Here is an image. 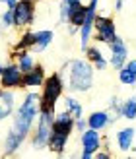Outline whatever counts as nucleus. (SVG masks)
Returning <instances> with one entry per match:
<instances>
[{"label":"nucleus","mask_w":136,"mask_h":159,"mask_svg":"<svg viewBox=\"0 0 136 159\" xmlns=\"http://www.w3.org/2000/svg\"><path fill=\"white\" fill-rule=\"evenodd\" d=\"M39 113H41V93L27 91L12 115V124L2 142L4 155H14L23 146V142L29 138L31 130H33Z\"/></svg>","instance_id":"obj_1"},{"label":"nucleus","mask_w":136,"mask_h":159,"mask_svg":"<svg viewBox=\"0 0 136 159\" xmlns=\"http://www.w3.org/2000/svg\"><path fill=\"white\" fill-rule=\"evenodd\" d=\"M62 72L66 74L64 84H68V91H72V93H86L93 87L95 68L90 60L74 58L62 66Z\"/></svg>","instance_id":"obj_2"},{"label":"nucleus","mask_w":136,"mask_h":159,"mask_svg":"<svg viewBox=\"0 0 136 159\" xmlns=\"http://www.w3.org/2000/svg\"><path fill=\"white\" fill-rule=\"evenodd\" d=\"M54 113H57V109H45V107H41V113H39L37 120H35L33 136H31V148L37 149V152L47 149L49 138H51V134H53Z\"/></svg>","instance_id":"obj_3"},{"label":"nucleus","mask_w":136,"mask_h":159,"mask_svg":"<svg viewBox=\"0 0 136 159\" xmlns=\"http://www.w3.org/2000/svg\"><path fill=\"white\" fill-rule=\"evenodd\" d=\"M64 78H62L60 72H53L51 76L45 78L43 82V91H41V107L45 109H54L57 107L59 99L64 93Z\"/></svg>","instance_id":"obj_4"},{"label":"nucleus","mask_w":136,"mask_h":159,"mask_svg":"<svg viewBox=\"0 0 136 159\" xmlns=\"http://www.w3.org/2000/svg\"><path fill=\"white\" fill-rule=\"evenodd\" d=\"M93 37L95 41H99L103 45H109L113 39L117 37V23L113 18L109 16H95V21H93Z\"/></svg>","instance_id":"obj_5"},{"label":"nucleus","mask_w":136,"mask_h":159,"mask_svg":"<svg viewBox=\"0 0 136 159\" xmlns=\"http://www.w3.org/2000/svg\"><path fill=\"white\" fill-rule=\"evenodd\" d=\"M80 144H82L80 157L82 159H91L95 155V152L103 148V136H101L99 130L86 128L84 132H80Z\"/></svg>","instance_id":"obj_6"},{"label":"nucleus","mask_w":136,"mask_h":159,"mask_svg":"<svg viewBox=\"0 0 136 159\" xmlns=\"http://www.w3.org/2000/svg\"><path fill=\"white\" fill-rule=\"evenodd\" d=\"M14 12V25L18 29H27L31 23L35 21V2H29V0H18V4L12 8Z\"/></svg>","instance_id":"obj_7"},{"label":"nucleus","mask_w":136,"mask_h":159,"mask_svg":"<svg viewBox=\"0 0 136 159\" xmlns=\"http://www.w3.org/2000/svg\"><path fill=\"white\" fill-rule=\"evenodd\" d=\"M107 47H109V52H111L109 58H107L109 60V66L113 68V70H121L126 64V60H129V47H126V43L117 35Z\"/></svg>","instance_id":"obj_8"},{"label":"nucleus","mask_w":136,"mask_h":159,"mask_svg":"<svg viewBox=\"0 0 136 159\" xmlns=\"http://www.w3.org/2000/svg\"><path fill=\"white\" fill-rule=\"evenodd\" d=\"M0 87L2 89H21L23 87V72L18 68L16 62L6 64L0 74Z\"/></svg>","instance_id":"obj_9"},{"label":"nucleus","mask_w":136,"mask_h":159,"mask_svg":"<svg viewBox=\"0 0 136 159\" xmlns=\"http://www.w3.org/2000/svg\"><path fill=\"white\" fill-rule=\"evenodd\" d=\"M95 16H97V8H93L87 4L86 8V18H84V23L80 25L78 29V35H80V49L86 51L90 47V41L93 37V21H95Z\"/></svg>","instance_id":"obj_10"},{"label":"nucleus","mask_w":136,"mask_h":159,"mask_svg":"<svg viewBox=\"0 0 136 159\" xmlns=\"http://www.w3.org/2000/svg\"><path fill=\"white\" fill-rule=\"evenodd\" d=\"M33 45H31V52L41 54L45 52L54 41V31L53 29H35L33 31Z\"/></svg>","instance_id":"obj_11"},{"label":"nucleus","mask_w":136,"mask_h":159,"mask_svg":"<svg viewBox=\"0 0 136 159\" xmlns=\"http://www.w3.org/2000/svg\"><path fill=\"white\" fill-rule=\"evenodd\" d=\"M115 142H117V148L121 149L123 153L132 152V146H134V142H136V128H134V126L121 128L115 134Z\"/></svg>","instance_id":"obj_12"},{"label":"nucleus","mask_w":136,"mask_h":159,"mask_svg":"<svg viewBox=\"0 0 136 159\" xmlns=\"http://www.w3.org/2000/svg\"><path fill=\"white\" fill-rule=\"evenodd\" d=\"M74 120L76 118L72 116L68 111H57L54 113V120H53V130H59V132H64V134H70L74 132Z\"/></svg>","instance_id":"obj_13"},{"label":"nucleus","mask_w":136,"mask_h":159,"mask_svg":"<svg viewBox=\"0 0 136 159\" xmlns=\"http://www.w3.org/2000/svg\"><path fill=\"white\" fill-rule=\"evenodd\" d=\"M16 93L12 89H2L0 93V122L10 118L16 111Z\"/></svg>","instance_id":"obj_14"},{"label":"nucleus","mask_w":136,"mask_h":159,"mask_svg":"<svg viewBox=\"0 0 136 159\" xmlns=\"http://www.w3.org/2000/svg\"><path fill=\"white\" fill-rule=\"evenodd\" d=\"M84 52H86V60H90L95 70L103 72V70H107V68H109V60L105 58V54L101 52L99 45H90Z\"/></svg>","instance_id":"obj_15"},{"label":"nucleus","mask_w":136,"mask_h":159,"mask_svg":"<svg viewBox=\"0 0 136 159\" xmlns=\"http://www.w3.org/2000/svg\"><path fill=\"white\" fill-rule=\"evenodd\" d=\"M45 78H47L45 68L41 64H37L33 70H29V72L23 74V87H26V89H35V87H41L43 82H45Z\"/></svg>","instance_id":"obj_16"},{"label":"nucleus","mask_w":136,"mask_h":159,"mask_svg":"<svg viewBox=\"0 0 136 159\" xmlns=\"http://www.w3.org/2000/svg\"><path fill=\"white\" fill-rule=\"evenodd\" d=\"M68 142H70V134L64 132H59V130H53L51 138H49V144H47V149H51L53 153H64L66 148H68Z\"/></svg>","instance_id":"obj_17"},{"label":"nucleus","mask_w":136,"mask_h":159,"mask_svg":"<svg viewBox=\"0 0 136 159\" xmlns=\"http://www.w3.org/2000/svg\"><path fill=\"white\" fill-rule=\"evenodd\" d=\"M113 124L111 122V116H109V111H93V113L87 116V126L93 130H99L103 132L105 128Z\"/></svg>","instance_id":"obj_18"},{"label":"nucleus","mask_w":136,"mask_h":159,"mask_svg":"<svg viewBox=\"0 0 136 159\" xmlns=\"http://www.w3.org/2000/svg\"><path fill=\"white\" fill-rule=\"evenodd\" d=\"M119 72V82H121L123 85H136V58L132 60H126V64L121 68V70H117Z\"/></svg>","instance_id":"obj_19"},{"label":"nucleus","mask_w":136,"mask_h":159,"mask_svg":"<svg viewBox=\"0 0 136 159\" xmlns=\"http://www.w3.org/2000/svg\"><path fill=\"white\" fill-rule=\"evenodd\" d=\"M33 29H23V33L20 35V39H18V43L14 45V49H12V54L10 57L14 58L16 54H20V52H23V51H31V45H33Z\"/></svg>","instance_id":"obj_20"},{"label":"nucleus","mask_w":136,"mask_h":159,"mask_svg":"<svg viewBox=\"0 0 136 159\" xmlns=\"http://www.w3.org/2000/svg\"><path fill=\"white\" fill-rule=\"evenodd\" d=\"M12 60L18 64V68L21 70L23 74L29 72V70H33V68L37 66V60L33 58V52H29V51H23V52H20V54H16Z\"/></svg>","instance_id":"obj_21"},{"label":"nucleus","mask_w":136,"mask_h":159,"mask_svg":"<svg viewBox=\"0 0 136 159\" xmlns=\"http://www.w3.org/2000/svg\"><path fill=\"white\" fill-rule=\"evenodd\" d=\"M64 111H68L74 118L84 116V105L74 97V95H66L64 97Z\"/></svg>","instance_id":"obj_22"},{"label":"nucleus","mask_w":136,"mask_h":159,"mask_svg":"<svg viewBox=\"0 0 136 159\" xmlns=\"http://www.w3.org/2000/svg\"><path fill=\"white\" fill-rule=\"evenodd\" d=\"M109 116H111V122H117L119 118H123V99L119 95H111L109 99Z\"/></svg>","instance_id":"obj_23"},{"label":"nucleus","mask_w":136,"mask_h":159,"mask_svg":"<svg viewBox=\"0 0 136 159\" xmlns=\"http://www.w3.org/2000/svg\"><path fill=\"white\" fill-rule=\"evenodd\" d=\"M123 118H126V120L136 118V95L123 101Z\"/></svg>","instance_id":"obj_24"},{"label":"nucleus","mask_w":136,"mask_h":159,"mask_svg":"<svg viewBox=\"0 0 136 159\" xmlns=\"http://www.w3.org/2000/svg\"><path fill=\"white\" fill-rule=\"evenodd\" d=\"M78 6H80V4H78ZM78 6L68 4V2H62V0H60V4H59V20H60L62 23H68L70 18H72V14H74V10H76Z\"/></svg>","instance_id":"obj_25"},{"label":"nucleus","mask_w":136,"mask_h":159,"mask_svg":"<svg viewBox=\"0 0 136 159\" xmlns=\"http://www.w3.org/2000/svg\"><path fill=\"white\" fill-rule=\"evenodd\" d=\"M16 27L14 25V12H12V8H6V10L0 14V29H12Z\"/></svg>","instance_id":"obj_26"},{"label":"nucleus","mask_w":136,"mask_h":159,"mask_svg":"<svg viewBox=\"0 0 136 159\" xmlns=\"http://www.w3.org/2000/svg\"><path fill=\"white\" fill-rule=\"evenodd\" d=\"M86 128H90V126H87V118L80 116V118H76V120H74V130H78V132H84Z\"/></svg>","instance_id":"obj_27"},{"label":"nucleus","mask_w":136,"mask_h":159,"mask_svg":"<svg viewBox=\"0 0 136 159\" xmlns=\"http://www.w3.org/2000/svg\"><path fill=\"white\" fill-rule=\"evenodd\" d=\"M93 157H97V159H111L113 155H111V152H109V149H97Z\"/></svg>","instance_id":"obj_28"},{"label":"nucleus","mask_w":136,"mask_h":159,"mask_svg":"<svg viewBox=\"0 0 136 159\" xmlns=\"http://www.w3.org/2000/svg\"><path fill=\"white\" fill-rule=\"evenodd\" d=\"M78 29H80V27H76V25H72V23H68V35H78Z\"/></svg>","instance_id":"obj_29"},{"label":"nucleus","mask_w":136,"mask_h":159,"mask_svg":"<svg viewBox=\"0 0 136 159\" xmlns=\"http://www.w3.org/2000/svg\"><path fill=\"white\" fill-rule=\"evenodd\" d=\"M123 6H124V0H115V10H117V12H121Z\"/></svg>","instance_id":"obj_30"},{"label":"nucleus","mask_w":136,"mask_h":159,"mask_svg":"<svg viewBox=\"0 0 136 159\" xmlns=\"http://www.w3.org/2000/svg\"><path fill=\"white\" fill-rule=\"evenodd\" d=\"M16 4H18V0H6V4H4V6H6V8H14Z\"/></svg>","instance_id":"obj_31"},{"label":"nucleus","mask_w":136,"mask_h":159,"mask_svg":"<svg viewBox=\"0 0 136 159\" xmlns=\"http://www.w3.org/2000/svg\"><path fill=\"white\" fill-rule=\"evenodd\" d=\"M62 2H68V4H74V6H78V4H84L82 0H62Z\"/></svg>","instance_id":"obj_32"},{"label":"nucleus","mask_w":136,"mask_h":159,"mask_svg":"<svg viewBox=\"0 0 136 159\" xmlns=\"http://www.w3.org/2000/svg\"><path fill=\"white\" fill-rule=\"evenodd\" d=\"M132 152H136V142H134V146H132Z\"/></svg>","instance_id":"obj_33"},{"label":"nucleus","mask_w":136,"mask_h":159,"mask_svg":"<svg viewBox=\"0 0 136 159\" xmlns=\"http://www.w3.org/2000/svg\"><path fill=\"white\" fill-rule=\"evenodd\" d=\"M2 70H4V66H2V64H0V74H2Z\"/></svg>","instance_id":"obj_34"},{"label":"nucleus","mask_w":136,"mask_h":159,"mask_svg":"<svg viewBox=\"0 0 136 159\" xmlns=\"http://www.w3.org/2000/svg\"><path fill=\"white\" fill-rule=\"evenodd\" d=\"M0 4H6V0H0Z\"/></svg>","instance_id":"obj_35"},{"label":"nucleus","mask_w":136,"mask_h":159,"mask_svg":"<svg viewBox=\"0 0 136 159\" xmlns=\"http://www.w3.org/2000/svg\"><path fill=\"white\" fill-rule=\"evenodd\" d=\"M0 37H2V29H0Z\"/></svg>","instance_id":"obj_36"},{"label":"nucleus","mask_w":136,"mask_h":159,"mask_svg":"<svg viewBox=\"0 0 136 159\" xmlns=\"http://www.w3.org/2000/svg\"><path fill=\"white\" fill-rule=\"evenodd\" d=\"M0 93H2V87H0Z\"/></svg>","instance_id":"obj_37"},{"label":"nucleus","mask_w":136,"mask_h":159,"mask_svg":"<svg viewBox=\"0 0 136 159\" xmlns=\"http://www.w3.org/2000/svg\"><path fill=\"white\" fill-rule=\"evenodd\" d=\"M29 2H35V0H29Z\"/></svg>","instance_id":"obj_38"}]
</instances>
